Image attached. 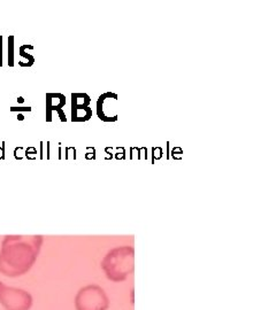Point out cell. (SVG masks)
<instances>
[{"label": "cell", "mask_w": 276, "mask_h": 310, "mask_svg": "<svg viewBox=\"0 0 276 310\" xmlns=\"http://www.w3.org/2000/svg\"><path fill=\"white\" fill-rule=\"evenodd\" d=\"M42 241L41 237H7L0 252V273L7 277L25 274L36 262Z\"/></svg>", "instance_id": "1"}, {"label": "cell", "mask_w": 276, "mask_h": 310, "mask_svg": "<svg viewBox=\"0 0 276 310\" xmlns=\"http://www.w3.org/2000/svg\"><path fill=\"white\" fill-rule=\"evenodd\" d=\"M135 252L132 247L123 246L111 250L101 261V269L108 281L122 283L135 269Z\"/></svg>", "instance_id": "2"}, {"label": "cell", "mask_w": 276, "mask_h": 310, "mask_svg": "<svg viewBox=\"0 0 276 310\" xmlns=\"http://www.w3.org/2000/svg\"><path fill=\"white\" fill-rule=\"evenodd\" d=\"M74 303L76 310H107L109 298L101 286L90 284L77 291Z\"/></svg>", "instance_id": "3"}, {"label": "cell", "mask_w": 276, "mask_h": 310, "mask_svg": "<svg viewBox=\"0 0 276 310\" xmlns=\"http://www.w3.org/2000/svg\"><path fill=\"white\" fill-rule=\"evenodd\" d=\"M0 303L6 310H30L34 299L26 290L0 282Z\"/></svg>", "instance_id": "4"}, {"label": "cell", "mask_w": 276, "mask_h": 310, "mask_svg": "<svg viewBox=\"0 0 276 310\" xmlns=\"http://www.w3.org/2000/svg\"><path fill=\"white\" fill-rule=\"evenodd\" d=\"M8 66L14 67V36L8 37Z\"/></svg>", "instance_id": "5"}, {"label": "cell", "mask_w": 276, "mask_h": 310, "mask_svg": "<svg viewBox=\"0 0 276 310\" xmlns=\"http://www.w3.org/2000/svg\"><path fill=\"white\" fill-rule=\"evenodd\" d=\"M24 48H25V44H24V45L20 46V48H19L20 55H21V56H23V57H25V59L28 60V67H31V66H33V65H34V62H35V57H34L33 55L28 54V53H25V52H24Z\"/></svg>", "instance_id": "6"}, {"label": "cell", "mask_w": 276, "mask_h": 310, "mask_svg": "<svg viewBox=\"0 0 276 310\" xmlns=\"http://www.w3.org/2000/svg\"><path fill=\"white\" fill-rule=\"evenodd\" d=\"M10 110H11V112H19V113H21V112H31V110H33V108H31V107H11Z\"/></svg>", "instance_id": "7"}, {"label": "cell", "mask_w": 276, "mask_h": 310, "mask_svg": "<svg viewBox=\"0 0 276 310\" xmlns=\"http://www.w3.org/2000/svg\"><path fill=\"white\" fill-rule=\"evenodd\" d=\"M5 141H3L2 147H0V160H5Z\"/></svg>", "instance_id": "8"}, {"label": "cell", "mask_w": 276, "mask_h": 310, "mask_svg": "<svg viewBox=\"0 0 276 310\" xmlns=\"http://www.w3.org/2000/svg\"><path fill=\"white\" fill-rule=\"evenodd\" d=\"M0 67H3V35H0Z\"/></svg>", "instance_id": "9"}, {"label": "cell", "mask_w": 276, "mask_h": 310, "mask_svg": "<svg viewBox=\"0 0 276 310\" xmlns=\"http://www.w3.org/2000/svg\"><path fill=\"white\" fill-rule=\"evenodd\" d=\"M46 146H47V157H46V159H50V143H47Z\"/></svg>", "instance_id": "10"}, {"label": "cell", "mask_w": 276, "mask_h": 310, "mask_svg": "<svg viewBox=\"0 0 276 310\" xmlns=\"http://www.w3.org/2000/svg\"><path fill=\"white\" fill-rule=\"evenodd\" d=\"M17 119H19V121H23L24 116L22 114H19V115H17Z\"/></svg>", "instance_id": "11"}, {"label": "cell", "mask_w": 276, "mask_h": 310, "mask_svg": "<svg viewBox=\"0 0 276 310\" xmlns=\"http://www.w3.org/2000/svg\"><path fill=\"white\" fill-rule=\"evenodd\" d=\"M43 146H44V145H43V141H42V143H41V159L44 158V157H43Z\"/></svg>", "instance_id": "12"}, {"label": "cell", "mask_w": 276, "mask_h": 310, "mask_svg": "<svg viewBox=\"0 0 276 310\" xmlns=\"http://www.w3.org/2000/svg\"><path fill=\"white\" fill-rule=\"evenodd\" d=\"M17 101H19V103H23L24 99L22 98V97H20V98H17Z\"/></svg>", "instance_id": "13"}, {"label": "cell", "mask_w": 276, "mask_h": 310, "mask_svg": "<svg viewBox=\"0 0 276 310\" xmlns=\"http://www.w3.org/2000/svg\"><path fill=\"white\" fill-rule=\"evenodd\" d=\"M59 153H61V148H59ZM59 159H61V155L59 154Z\"/></svg>", "instance_id": "14"}]
</instances>
